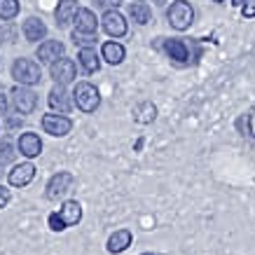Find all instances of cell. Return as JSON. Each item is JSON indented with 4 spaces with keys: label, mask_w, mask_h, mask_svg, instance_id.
<instances>
[{
    "label": "cell",
    "mask_w": 255,
    "mask_h": 255,
    "mask_svg": "<svg viewBox=\"0 0 255 255\" xmlns=\"http://www.w3.org/2000/svg\"><path fill=\"white\" fill-rule=\"evenodd\" d=\"M101 26H103V31L108 33L110 38H124L127 31H129V23L124 19V14H120L117 9H108L103 19H101Z\"/></svg>",
    "instance_id": "cell-8"
},
{
    "label": "cell",
    "mask_w": 255,
    "mask_h": 255,
    "mask_svg": "<svg viewBox=\"0 0 255 255\" xmlns=\"http://www.w3.org/2000/svg\"><path fill=\"white\" fill-rule=\"evenodd\" d=\"M12 78H14L16 85H23V87H33V85H40L42 80V70H40V63L33 61V59H16L12 63Z\"/></svg>",
    "instance_id": "cell-2"
},
{
    "label": "cell",
    "mask_w": 255,
    "mask_h": 255,
    "mask_svg": "<svg viewBox=\"0 0 255 255\" xmlns=\"http://www.w3.org/2000/svg\"><path fill=\"white\" fill-rule=\"evenodd\" d=\"M73 185H75V176L70 173V171H59V173H54V176L49 178V183H47V199L49 201H56L61 199V197H66V194L73 190Z\"/></svg>",
    "instance_id": "cell-5"
},
{
    "label": "cell",
    "mask_w": 255,
    "mask_h": 255,
    "mask_svg": "<svg viewBox=\"0 0 255 255\" xmlns=\"http://www.w3.org/2000/svg\"><path fill=\"white\" fill-rule=\"evenodd\" d=\"M7 108H9L7 96H2V94H0V115H7Z\"/></svg>",
    "instance_id": "cell-31"
},
{
    "label": "cell",
    "mask_w": 255,
    "mask_h": 255,
    "mask_svg": "<svg viewBox=\"0 0 255 255\" xmlns=\"http://www.w3.org/2000/svg\"><path fill=\"white\" fill-rule=\"evenodd\" d=\"M16 150L21 152V157L26 159H35V157L42 155V140H40L38 133L33 131H23L16 140Z\"/></svg>",
    "instance_id": "cell-9"
},
{
    "label": "cell",
    "mask_w": 255,
    "mask_h": 255,
    "mask_svg": "<svg viewBox=\"0 0 255 255\" xmlns=\"http://www.w3.org/2000/svg\"><path fill=\"white\" fill-rule=\"evenodd\" d=\"M244 2H246V0H232L234 7H244Z\"/></svg>",
    "instance_id": "cell-32"
},
{
    "label": "cell",
    "mask_w": 255,
    "mask_h": 255,
    "mask_svg": "<svg viewBox=\"0 0 255 255\" xmlns=\"http://www.w3.org/2000/svg\"><path fill=\"white\" fill-rule=\"evenodd\" d=\"M241 14H244V19H253L255 16V0H246V2H244Z\"/></svg>",
    "instance_id": "cell-27"
},
{
    "label": "cell",
    "mask_w": 255,
    "mask_h": 255,
    "mask_svg": "<svg viewBox=\"0 0 255 255\" xmlns=\"http://www.w3.org/2000/svg\"><path fill=\"white\" fill-rule=\"evenodd\" d=\"M131 241H133V234H131V230H117V232H113L108 237V244H106V248H108V253H113V255H120V253H124L127 248L131 246Z\"/></svg>",
    "instance_id": "cell-17"
},
{
    "label": "cell",
    "mask_w": 255,
    "mask_h": 255,
    "mask_svg": "<svg viewBox=\"0 0 255 255\" xmlns=\"http://www.w3.org/2000/svg\"><path fill=\"white\" fill-rule=\"evenodd\" d=\"M42 129H45V133H49V136H54V138H63V136H68L70 131H73V120L66 115H54V113H47V115H42Z\"/></svg>",
    "instance_id": "cell-6"
},
{
    "label": "cell",
    "mask_w": 255,
    "mask_h": 255,
    "mask_svg": "<svg viewBox=\"0 0 255 255\" xmlns=\"http://www.w3.org/2000/svg\"><path fill=\"white\" fill-rule=\"evenodd\" d=\"M248 133L255 138V108L248 113Z\"/></svg>",
    "instance_id": "cell-30"
},
{
    "label": "cell",
    "mask_w": 255,
    "mask_h": 255,
    "mask_svg": "<svg viewBox=\"0 0 255 255\" xmlns=\"http://www.w3.org/2000/svg\"><path fill=\"white\" fill-rule=\"evenodd\" d=\"M49 78L54 80V85H70L73 80L78 78L75 61H73V59H66V56H61L59 61H54L52 66H49Z\"/></svg>",
    "instance_id": "cell-7"
},
{
    "label": "cell",
    "mask_w": 255,
    "mask_h": 255,
    "mask_svg": "<svg viewBox=\"0 0 255 255\" xmlns=\"http://www.w3.org/2000/svg\"><path fill=\"white\" fill-rule=\"evenodd\" d=\"M78 61H80V66L85 68V73H89V75L101 70V59H99V54H96L94 47H82L78 52Z\"/></svg>",
    "instance_id": "cell-20"
},
{
    "label": "cell",
    "mask_w": 255,
    "mask_h": 255,
    "mask_svg": "<svg viewBox=\"0 0 255 255\" xmlns=\"http://www.w3.org/2000/svg\"><path fill=\"white\" fill-rule=\"evenodd\" d=\"M166 19H169L171 28H176V31H187L194 21V9L187 0H176V2L166 9Z\"/></svg>",
    "instance_id": "cell-3"
},
{
    "label": "cell",
    "mask_w": 255,
    "mask_h": 255,
    "mask_svg": "<svg viewBox=\"0 0 255 255\" xmlns=\"http://www.w3.org/2000/svg\"><path fill=\"white\" fill-rule=\"evenodd\" d=\"M143 255H159V253H143Z\"/></svg>",
    "instance_id": "cell-33"
},
{
    "label": "cell",
    "mask_w": 255,
    "mask_h": 255,
    "mask_svg": "<svg viewBox=\"0 0 255 255\" xmlns=\"http://www.w3.org/2000/svg\"><path fill=\"white\" fill-rule=\"evenodd\" d=\"M155 117H157V108L150 103V101H145V103H138L136 108H133V120L138 124H150V122H155Z\"/></svg>",
    "instance_id": "cell-22"
},
{
    "label": "cell",
    "mask_w": 255,
    "mask_h": 255,
    "mask_svg": "<svg viewBox=\"0 0 255 255\" xmlns=\"http://www.w3.org/2000/svg\"><path fill=\"white\" fill-rule=\"evenodd\" d=\"M129 16H131L138 26H145V23L152 19V9L147 7L143 0H133L131 5H129Z\"/></svg>",
    "instance_id": "cell-21"
},
{
    "label": "cell",
    "mask_w": 255,
    "mask_h": 255,
    "mask_svg": "<svg viewBox=\"0 0 255 255\" xmlns=\"http://www.w3.org/2000/svg\"><path fill=\"white\" fill-rule=\"evenodd\" d=\"M78 0H59V5L54 9V19L59 28H66L68 23L75 21V14H78Z\"/></svg>",
    "instance_id": "cell-12"
},
{
    "label": "cell",
    "mask_w": 255,
    "mask_h": 255,
    "mask_svg": "<svg viewBox=\"0 0 255 255\" xmlns=\"http://www.w3.org/2000/svg\"><path fill=\"white\" fill-rule=\"evenodd\" d=\"M99 7H108V9H117L122 5V0H94Z\"/></svg>",
    "instance_id": "cell-28"
},
{
    "label": "cell",
    "mask_w": 255,
    "mask_h": 255,
    "mask_svg": "<svg viewBox=\"0 0 255 255\" xmlns=\"http://www.w3.org/2000/svg\"><path fill=\"white\" fill-rule=\"evenodd\" d=\"M213 2H223V0H213Z\"/></svg>",
    "instance_id": "cell-34"
},
{
    "label": "cell",
    "mask_w": 255,
    "mask_h": 255,
    "mask_svg": "<svg viewBox=\"0 0 255 255\" xmlns=\"http://www.w3.org/2000/svg\"><path fill=\"white\" fill-rule=\"evenodd\" d=\"M56 213H59V218L63 220L66 230L73 227V225H78L80 220H82V206H80V201H75V199H66Z\"/></svg>",
    "instance_id": "cell-18"
},
{
    "label": "cell",
    "mask_w": 255,
    "mask_h": 255,
    "mask_svg": "<svg viewBox=\"0 0 255 255\" xmlns=\"http://www.w3.org/2000/svg\"><path fill=\"white\" fill-rule=\"evenodd\" d=\"M63 54H66V45L59 42V40H45L35 49V59H40V63H49V66L54 61H59Z\"/></svg>",
    "instance_id": "cell-10"
},
{
    "label": "cell",
    "mask_w": 255,
    "mask_h": 255,
    "mask_svg": "<svg viewBox=\"0 0 255 255\" xmlns=\"http://www.w3.org/2000/svg\"><path fill=\"white\" fill-rule=\"evenodd\" d=\"M33 178H35V166L33 162H21L16 164L14 169L7 173V180L12 187H26L33 183Z\"/></svg>",
    "instance_id": "cell-11"
},
{
    "label": "cell",
    "mask_w": 255,
    "mask_h": 255,
    "mask_svg": "<svg viewBox=\"0 0 255 255\" xmlns=\"http://www.w3.org/2000/svg\"><path fill=\"white\" fill-rule=\"evenodd\" d=\"M14 147H12V143L9 140H0V166H7L9 162H14Z\"/></svg>",
    "instance_id": "cell-24"
},
{
    "label": "cell",
    "mask_w": 255,
    "mask_h": 255,
    "mask_svg": "<svg viewBox=\"0 0 255 255\" xmlns=\"http://www.w3.org/2000/svg\"><path fill=\"white\" fill-rule=\"evenodd\" d=\"M164 52H166V56L173 59L176 63H187L190 61V47L185 45V40H180V38L164 40Z\"/></svg>",
    "instance_id": "cell-16"
},
{
    "label": "cell",
    "mask_w": 255,
    "mask_h": 255,
    "mask_svg": "<svg viewBox=\"0 0 255 255\" xmlns=\"http://www.w3.org/2000/svg\"><path fill=\"white\" fill-rule=\"evenodd\" d=\"M47 223H49V230H52V232H63V230H66V225H63V220L61 218H59V213H49V218H47Z\"/></svg>",
    "instance_id": "cell-25"
},
{
    "label": "cell",
    "mask_w": 255,
    "mask_h": 255,
    "mask_svg": "<svg viewBox=\"0 0 255 255\" xmlns=\"http://www.w3.org/2000/svg\"><path fill=\"white\" fill-rule=\"evenodd\" d=\"M124 56H127V49L115 40H108L101 47V59H106V63H110V66H120L124 61Z\"/></svg>",
    "instance_id": "cell-19"
},
{
    "label": "cell",
    "mask_w": 255,
    "mask_h": 255,
    "mask_svg": "<svg viewBox=\"0 0 255 255\" xmlns=\"http://www.w3.org/2000/svg\"><path fill=\"white\" fill-rule=\"evenodd\" d=\"M75 31L82 33V35H96V28H99V21H96V14L92 9L80 7L78 14H75Z\"/></svg>",
    "instance_id": "cell-15"
},
{
    "label": "cell",
    "mask_w": 255,
    "mask_h": 255,
    "mask_svg": "<svg viewBox=\"0 0 255 255\" xmlns=\"http://www.w3.org/2000/svg\"><path fill=\"white\" fill-rule=\"evenodd\" d=\"M73 40H75V45H85V47H92L94 42H96V35H82V33L73 31Z\"/></svg>",
    "instance_id": "cell-26"
},
{
    "label": "cell",
    "mask_w": 255,
    "mask_h": 255,
    "mask_svg": "<svg viewBox=\"0 0 255 255\" xmlns=\"http://www.w3.org/2000/svg\"><path fill=\"white\" fill-rule=\"evenodd\" d=\"M9 96H12V106H14V110L19 115H31L38 108V94L33 92L31 87L16 85Z\"/></svg>",
    "instance_id": "cell-4"
},
{
    "label": "cell",
    "mask_w": 255,
    "mask_h": 255,
    "mask_svg": "<svg viewBox=\"0 0 255 255\" xmlns=\"http://www.w3.org/2000/svg\"><path fill=\"white\" fill-rule=\"evenodd\" d=\"M19 12H21L19 0H0V19H2V21H12V19H16Z\"/></svg>",
    "instance_id": "cell-23"
},
{
    "label": "cell",
    "mask_w": 255,
    "mask_h": 255,
    "mask_svg": "<svg viewBox=\"0 0 255 255\" xmlns=\"http://www.w3.org/2000/svg\"><path fill=\"white\" fill-rule=\"evenodd\" d=\"M47 103L52 110H59V113H68L73 108V101L68 99V92H66V85H54L47 94Z\"/></svg>",
    "instance_id": "cell-13"
},
{
    "label": "cell",
    "mask_w": 255,
    "mask_h": 255,
    "mask_svg": "<svg viewBox=\"0 0 255 255\" xmlns=\"http://www.w3.org/2000/svg\"><path fill=\"white\" fill-rule=\"evenodd\" d=\"M73 103H75L78 110H82L85 115H92L101 106V92L92 82H78L75 89H73Z\"/></svg>",
    "instance_id": "cell-1"
},
{
    "label": "cell",
    "mask_w": 255,
    "mask_h": 255,
    "mask_svg": "<svg viewBox=\"0 0 255 255\" xmlns=\"http://www.w3.org/2000/svg\"><path fill=\"white\" fill-rule=\"evenodd\" d=\"M21 33L28 42H40V40L47 38V23L40 16H28L21 26Z\"/></svg>",
    "instance_id": "cell-14"
},
{
    "label": "cell",
    "mask_w": 255,
    "mask_h": 255,
    "mask_svg": "<svg viewBox=\"0 0 255 255\" xmlns=\"http://www.w3.org/2000/svg\"><path fill=\"white\" fill-rule=\"evenodd\" d=\"M9 199H12V194H9V190L5 185H0V209H5L9 204Z\"/></svg>",
    "instance_id": "cell-29"
}]
</instances>
